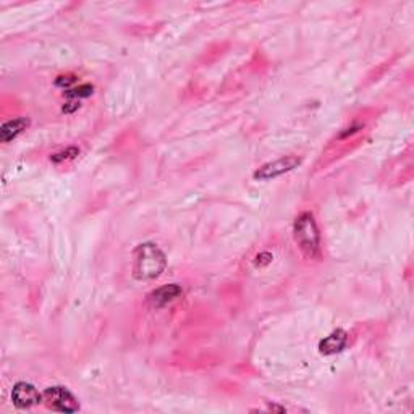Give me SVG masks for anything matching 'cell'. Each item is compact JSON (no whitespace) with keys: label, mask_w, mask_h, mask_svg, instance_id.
<instances>
[{"label":"cell","mask_w":414,"mask_h":414,"mask_svg":"<svg viewBox=\"0 0 414 414\" xmlns=\"http://www.w3.org/2000/svg\"><path fill=\"white\" fill-rule=\"evenodd\" d=\"M42 401L46 403L47 408L53 411L62 413H75L80 410L76 398L73 393L65 387H49L42 393Z\"/></svg>","instance_id":"obj_3"},{"label":"cell","mask_w":414,"mask_h":414,"mask_svg":"<svg viewBox=\"0 0 414 414\" xmlns=\"http://www.w3.org/2000/svg\"><path fill=\"white\" fill-rule=\"evenodd\" d=\"M165 269V256L156 245H141L135 253L133 275L138 280H151L159 277Z\"/></svg>","instance_id":"obj_1"},{"label":"cell","mask_w":414,"mask_h":414,"mask_svg":"<svg viewBox=\"0 0 414 414\" xmlns=\"http://www.w3.org/2000/svg\"><path fill=\"white\" fill-rule=\"evenodd\" d=\"M347 343H348L347 332H343V330H335V332H332L329 337H325L322 342H320L319 349L320 353L324 354H335L342 351V349L347 347Z\"/></svg>","instance_id":"obj_7"},{"label":"cell","mask_w":414,"mask_h":414,"mask_svg":"<svg viewBox=\"0 0 414 414\" xmlns=\"http://www.w3.org/2000/svg\"><path fill=\"white\" fill-rule=\"evenodd\" d=\"M299 164H301V159H298L297 156L282 157V159L269 162V164L260 167L259 170H256L254 179L264 180V181L277 179V176H280V175H285V174H288V172H292L293 169H297Z\"/></svg>","instance_id":"obj_4"},{"label":"cell","mask_w":414,"mask_h":414,"mask_svg":"<svg viewBox=\"0 0 414 414\" xmlns=\"http://www.w3.org/2000/svg\"><path fill=\"white\" fill-rule=\"evenodd\" d=\"M181 295V288L179 285L172 283V285H165V287L157 288L156 292H152L149 295V303L156 308H162L165 304H169L176 299Z\"/></svg>","instance_id":"obj_6"},{"label":"cell","mask_w":414,"mask_h":414,"mask_svg":"<svg viewBox=\"0 0 414 414\" xmlns=\"http://www.w3.org/2000/svg\"><path fill=\"white\" fill-rule=\"evenodd\" d=\"M78 151L76 147H70V149H67L65 152H60V154H56V156H52V160L53 162H60V160H65V159H70V157H75V156H78Z\"/></svg>","instance_id":"obj_9"},{"label":"cell","mask_w":414,"mask_h":414,"mask_svg":"<svg viewBox=\"0 0 414 414\" xmlns=\"http://www.w3.org/2000/svg\"><path fill=\"white\" fill-rule=\"evenodd\" d=\"M293 233L301 253L310 259L317 258L320 253V235L314 215L310 212H303L301 215L297 217Z\"/></svg>","instance_id":"obj_2"},{"label":"cell","mask_w":414,"mask_h":414,"mask_svg":"<svg viewBox=\"0 0 414 414\" xmlns=\"http://www.w3.org/2000/svg\"><path fill=\"white\" fill-rule=\"evenodd\" d=\"M29 125V120L28 118H15V120H10L5 123L2 126V130H0V138H2L3 142H8L17 138L19 133L23 130H26Z\"/></svg>","instance_id":"obj_8"},{"label":"cell","mask_w":414,"mask_h":414,"mask_svg":"<svg viewBox=\"0 0 414 414\" xmlns=\"http://www.w3.org/2000/svg\"><path fill=\"white\" fill-rule=\"evenodd\" d=\"M12 400L18 408H31L42 401V395L31 383L18 382L12 390Z\"/></svg>","instance_id":"obj_5"}]
</instances>
